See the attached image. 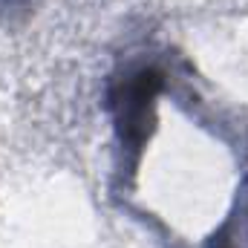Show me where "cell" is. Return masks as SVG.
Returning a JSON list of instances; mask_svg holds the SVG:
<instances>
[{
	"instance_id": "obj_1",
	"label": "cell",
	"mask_w": 248,
	"mask_h": 248,
	"mask_svg": "<svg viewBox=\"0 0 248 248\" xmlns=\"http://www.w3.org/2000/svg\"><path fill=\"white\" fill-rule=\"evenodd\" d=\"M165 90V72L153 61H136L116 72L107 84V113L116 130V147L122 156L119 170L133 173L141 150L156 124L159 95Z\"/></svg>"
},
{
	"instance_id": "obj_2",
	"label": "cell",
	"mask_w": 248,
	"mask_h": 248,
	"mask_svg": "<svg viewBox=\"0 0 248 248\" xmlns=\"http://www.w3.org/2000/svg\"><path fill=\"white\" fill-rule=\"evenodd\" d=\"M208 248H248V176L237 187L231 211L211 234Z\"/></svg>"
},
{
	"instance_id": "obj_3",
	"label": "cell",
	"mask_w": 248,
	"mask_h": 248,
	"mask_svg": "<svg viewBox=\"0 0 248 248\" xmlns=\"http://www.w3.org/2000/svg\"><path fill=\"white\" fill-rule=\"evenodd\" d=\"M29 0H0V15L3 12H12V9H23Z\"/></svg>"
}]
</instances>
